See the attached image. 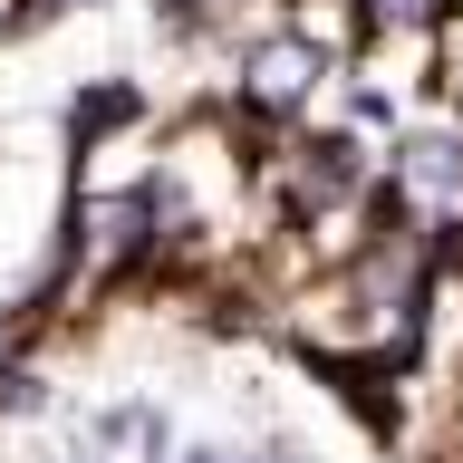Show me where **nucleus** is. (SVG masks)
I'll list each match as a JSON object with an SVG mask.
<instances>
[{
  "instance_id": "nucleus-1",
  "label": "nucleus",
  "mask_w": 463,
  "mask_h": 463,
  "mask_svg": "<svg viewBox=\"0 0 463 463\" xmlns=\"http://www.w3.org/2000/svg\"><path fill=\"white\" fill-rule=\"evenodd\" d=\"M318 78H328V49H318L309 29H270V39L241 49V116H251L260 136H280V126L309 116Z\"/></svg>"
},
{
  "instance_id": "nucleus-2",
  "label": "nucleus",
  "mask_w": 463,
  "mask_h": 463,
  "mask_svg": "<svg viewBox=\"0 0 463 463\" xmlns=\"http://www.w3.org/2000/svg\"><path fill=\"white\" fill-rule=\"evenodd\" d=\"M386 174L405 184V203H415L425 222H454L463 213V116H415V126H396Z\"/></svg>"
},
{
  "instance_id": "nucleus-3",
  "label": "nucleus",
  "mask_w": 463,
  "mask_h": 463,
  "mask_svg": "<svg viewBox=\"0 0 463 463\" xmlns=\"http://www.w3.org/2000/svg\"><path fill=\"white\" fill-rule=\"evenodd\" d=\"M78 434H97L107 454H136V463H174V444H184V434H174V415H165L155 396H116V405H97Z\"/></svg>"
},
{
  "instance_id": "nucleus-4",
  "label": "nucleus",
  "mask_w": 463,
  "mask_h": 463,
  "mask_svg": "<svg viewBox=\"0 0 463 463\" xmlns=\"http://www.w3.org/2000/svg\"><path fill=\"white\" fill-rule=\"evenodd\" d=\"M136 116H145V87H126V78H87L78 97H68V155H97V136L136 126Z\"/></svg>"
},
{
  "instance_id": "nucleus-5",
  "label": "nucleus",
  "mask_w": 463,
  "mask_h": 463,
  "mask_svg": "<svg viewBox=\"0 0 463 463\" xmlns=\"http://www.w3.org/2000/svg\"><path fill=\"white\" fill-rule=\"evenodd\" d=\"M347 10H357V39H396V29H444V10H454V0H347Z\"/></svg>"
},
{
  "instance_id": "nucleus-6",
  "label": "nucleus",
  "mask_w": 463,
  "mask_h": 463,
  "mask_svg": "<svg viewBox=\"0 0 463 463\" xmlns=\"http://www.w3.org/2000/svg\"><path fill=\"white\" fill-rule=\"evenodd\" d=\"M49 396H58V386L29 367V357H10V367H0V415H49Z\"/></svg>"
},
{
  "instance_id": "nucleus-7",
  "label": "nucleus",
  "mask_w": 463,
  "mask_h": 463,
  "mask_svg": "<svg viewBox=\"0 0 463 463\" xmlns=\"http://www.w3.org/2000/svg\"><path fill=\"white\" fill-rule=\"evenodd\" d=\"M251 463H309V444H289V434H260V444H251Z\"/></svg>"
},
{
  "instance_id": "nucleus-8",
  "label": "nucleus",
  "mask_w": 463,
  "mask_h": 463,
  "mask_svg": "<svg viewBox=\"0 0 463 463\" xmlns=\"http://www.w3.org/2000/svg\"><path fill=\"white\" fill-rule=\"evenodd\" d=\"M174 463H251V454H232V444H174Z\"/></svg>"
},
{
  "instance_id": "nucleus-9",
  "label": "nucleus",
  "mask_w": 463,
  "mask_h": 463,
  "mask_svg": "<svg viewBox=\"0 0 463 463\" xmlns=\"http://www.w3.org/2000/svg\"><path fill=\"white\" fill-rule=\"evenodd\" d=\"M68 463H126V454H107L97 434H78V444H68Z\"/></svg>"
}]
</instances>
